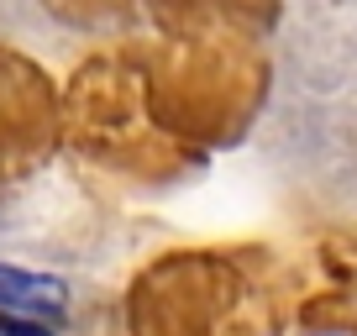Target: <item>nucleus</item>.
<instances>
[{"label": "nucleus", "instance_id": "nucleus-1", "mask_svg": "<svg viewBox=\"0 0 357 336\" xmlns=\"http://www.w3.org/2000/svg\"><path fill=\"white\" fill-rule=\"evenodd\" d=\"M0 310L32 315V321H63L68 315V279L43 273V268L0 263Z\"/></svg>", "mask_w": 357, "mask_h": 336}, {"label": "nucleus", "instance_id": "nucleus-2", "mask_svg": "<svg viewBox=\"0 0 357 336\" xmlns=\"http://www.w3.org/2000/svg\"><path fill=\"white\" fill-rule=\"evenodd\" d=\"M0 336H53V331H47V321H32V315L0 310Z\"/></svg>", "mask_w": 357, "mask_h": 336}]
</instances>
